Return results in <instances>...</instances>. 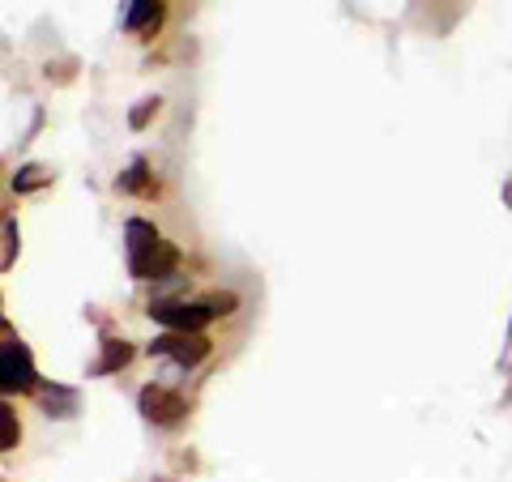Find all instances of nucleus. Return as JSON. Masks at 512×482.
Returning <instances> with one entry per match:
<instances>
[{"label":"nucleus","instance_id":"nucleus-1","mask_svg":"<svg viewBox=\"0 0 512 482\" xmlns=\"http://www.w3.org/2000/svg\"><path fill=\"white\" fill-rule=\"evenodd\" d=\"M124 239H128V269H133V278H141V282L167 278V273L175 269V261H180L175 244H163L158 231L150 227V222H141V218L128 222Z\"/></svg>","mask_w":512,"mask_h":482},{"label":"nucleus","instance_id":"nucleus-2","mask_svg":"<svg viewBox=\"0 0 512 482\" xmlns=\"http://www.w3.org/2000/svg\"><path fill=\"white\" fill-rule=\"evenodd\" d=\"M150 355H163L180 367H197L205 355H210V337L205 333H167L150 342Z\"/></svg>","mask_w":512,"mask_h":482},{"label":"nucleus","instance_id":"nucleus-3","mask_svg":"<svg viewBox=\"0 0 512 482\" xmlns=\"http://www.w3.org/2000/svg\"><path fill=\"white\" fill-rule=\"evenodd\" d=\"M0 389L5 393H26L35 389V363L22 342H5L0 346Z\"/></svg>","mask_w":512,"mask_h":482},{"label":"nucleus","instance_id":"nucleus-4","mask_svg":"<svg viewBox=\"0 0 512 482\" xmlns=\"http://www.w3.org/2000/svg\"><path fill=\"white\" fill-rule=\"evenodd\" d=\"M150 316L158 320V325H167L171 333H201L205 325H210V308L205 303H154Z\"/></svg>","mask_w":512,"mask_h":482},{"label":"nucleus","instance_id":"nucleus-5","mask_svg":"<svg viewBox=\"0 0 512 482\" xmlns=\"http://www.w3.org/2000/svg\"><path fill=\"white\" fill-rule=\"evenodd\" d=\"M141 414L158 427H171L184 419V397L163 389V384H146V389H141Z\"/></svg>","mask_w":512,"mask_h":482},{"label":"nucleus","instance_id":"nucleus-6","mask_svg":"<svg viewBox=\"0 0 512 482\" xmlns=\"http://www.w3.org/2000/svg\"><path fill=\"white\" fill-rule=\"evenodd\" d=\"M158 18H163V0H133L124 26L128 30H150V26H158Z\"/></svg>","mask_w":512,"mask_h":482},{"label":"nucleus","instance_id":"nucleus-7","mask_svg":"<svg viewBox=\"0 0 512 482\" xmlns=\"http://www.w3.org/2000/svg\"><path fill=\"white\" fill-rule=\"evenodd\" d=\"M128 359H133V346L128 342H107V350H103V359H99V367H94V372H116V367H124Z\"/></svg>","mask_w":512,"mask_h":482},{"label":"nucleus","instance_id":"nucleus-8","mask_svg":"<svg viewBox=\"0 0 512 482\" xmlns=\"http://www.w3.org/2000/svg\"><path fill=\"white\" fill-rule=\"evenodd\" d=\"M18 440H22V427H18V419H13V410L5 406L0 410V448L9 453V448H18Z\"/></svg>","mask_w":512,"mask_h":482},{"label":"nucleus","instance_id":"nucleus-9","mask_svg":"<svg viewBox=\"0 0 512 482\" xmlns=\"http://www.w3.org/2000/svg\"><path fill=\"white\" fill-rule=\"evenodd\" d=\"M52 175H47V167H22L18 175H13V188L18 192H30V188H43Z\"/></svg>","mask_w":512,"mask_h":482},{"label":"nucleus","instance_id":"nucleus-10","mask_svg":"<svg viewBox=\"0 0 512 482\" xmlns=\"http://www.w3.org/2000/svg\"><path fill=\"white\" fill-rule=\"evenodd\" d=\"M73 401H77V397H73L69 389H47V393H43V406H47V410L56 406V410H64V414H73Z\"/></svg>","mask_w":512,"mask_h":482},{"label":"nucleus","instance_id":"nucleus-11","mask_svg":"<svg viewBox=\"0 0 512 482\" xmlns=\"http://www.w3.org/2000/svg\"><path fill=\"white\" fill-rule=\"evenodd\" d=\"M150 111H158V99H146V103H137V111H133V116H128V120H133V128H146Z\"/></svg>","mask_w":512,"mask_h":482},{"label":"nucleus","instance_id":"nucleus-12","mask_svg":"<svg viewBox=\"0 0 512 482\" xmlns=\"http://www.w3.org/2000/svg\"><path fill=\"white\" fill-rule=\"evenodd\" d=\"M205 308H210L214 316H227L235 308V295H214V299H205Z\"/></svg>","mask_w":512,"mask_h":482},{"label":"nucleus","instance_id":"nucleus-13","mask_svg":"<svg viewBox=\"0 0 512 482\" xmlns=\"http://www.w3.org/2000/svg\"><path fill=\"white\" fill-rule=\"evenodd\" d=\"M13 239H18V227H13V218L5 222V265H13Z\"/></svg>","mask_w":512,"mask_h":482}]
</instances>
